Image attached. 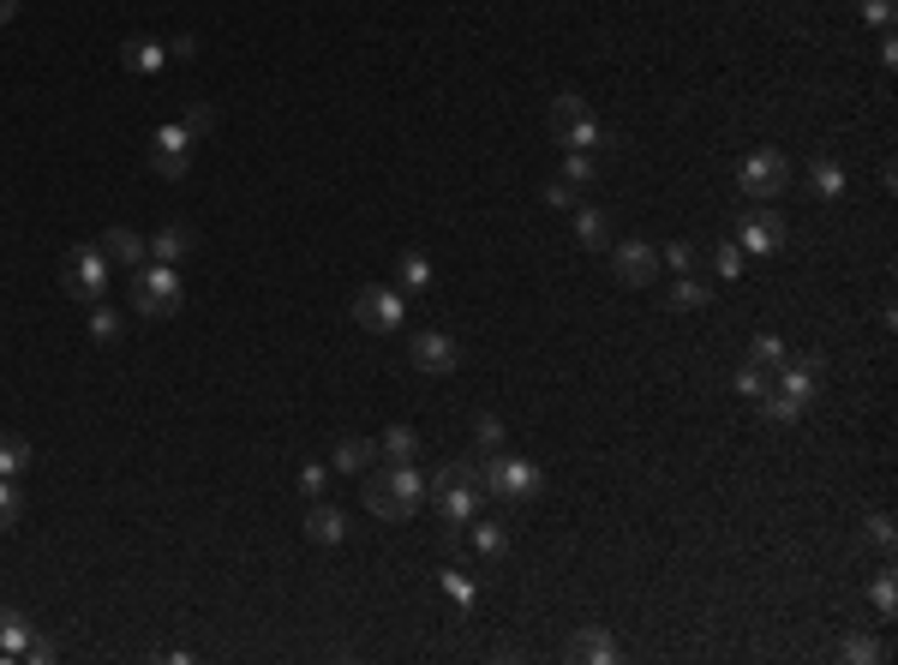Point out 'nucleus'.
Wrapping results in <instances>:
<instances>
[{
  "mask_svg": "<svg viewBox=\"0 0 898 665\" xmlns=\"http://www.w3.org/2000/svg\"><path fill=\"white\" fill-rule=\"evenodd\" d=\"M742 258H749V253H742L737 241H718V246H713V270H718L725 282H737V276H742Z\"/></svg>",
  "mask_w": 898,
  "mask_h": 665,
  "instance_id": "obj_33",
  "label": "nucleus"
},
{
  "mask_svg": "<svg viewBox=\"0 0 898 665\" xmlns=\"http://www.w3.org/2000/svg\"><path fill=\"white\" fill-rule=\"evenodd\" d=\"M869 540H874V545H881V552H893V540H898V528H893V516H886V509H881V516H869Z\"/></svg>",
  "mask_w": 898,
  "mask_h": 665,
  "instance_id": "obj_41",
  "label": "nucleus"
},
{
  "mask_svg": "<svg viewBox=\"0 0 898 665\" xmlns=\"http://www.w3.org/2000/svg\"><path fill=\"white\" fill-rule=\"evenodd\" d=\"M881 66H898V37H893V30L881 37Z\"/></svg>",
  "mask_w": 898,
  "mask_h": 665,
  "instance_id": "obj_46",
  "label": "nucleus"
},
{
  "mask_svg": "<svg viewBox=\"0 0 898 665\" xmlns=\"http://www.w3.org/2000/svg\"><path fill=\"white\" fill-rule=\"evenodd\" d=\"M754 402H761V420H773V426H802V402L785 396V390H766V396H754Z\"/></svg>",
  "mask_w": 898,
  "mask_h": 665,
  "instance_id": "obj_27",
  "label": "nucleus"
},
{
  "mask_svg": "<svg viewBox=\"0 0 898 665\" xmlns=\"http://www.w3.org/2000/svg\"><path fill=\"white\" fill-rule=\"evenodd\" d=\"M12 13H19V0H0V25H7Z\"/></svg>",
  "mask_w": 898,
  "mask_h": 665,
  "instance_id": "obj_47",
  "label": "nucleus"
},
{
  "mask_svg": "<svg viewBox=\"0 0 898 665\" xmlns=\"http://www.w3.org/2000/svg\"><path fill=\"white\" fill-rule=\"evenodd\" d=\"M611 241H617V234H611V217H605V210H575V246H587V253H605Z\"/></svg>",
  "mask_w": 898,
  "mask_h": 665,
  "instance_id": "obj_18",
  "label": "nucleus"
},
{
  "mask_svg": "<svg viewBox=\"0 0 898 665\" xmlns=\"http://www.w3.org/2000/svg\"><path fill=\"white\" fill-rule=\"evenodd\" d=\"M587 121V102L575 97V90H563V97H551V133H557V145L575 133V126Z\"/></svg>",
  "mask_w": 898,
  "mask_h": 665,
  "instance_id": "obj_21",
  "label": "nucleus"
},
{
  "mask_svg": "<svg viewBox=\"0 0 898 665\" xmlns=\"http://www.w3.org/2000/svg\"><path fill=\"white\" fill-rule=\"evenodd\" d=\"M359 497H366V509L378 521H414L419 504H426V468H414V461H371L366 480H359Z\"/></svg>",
  "mask_w": 898,
  "mask_h": 665,
  "instance_id": "obj_1",
  "label": "nucleus"
},
{
  "mask_svg": "<svg viewBox=\"0 0 898 665\" xmlns=\"http://www.w3.org/2000/svg\"><path fill=\"white\" fill-rule=\"evenodd\" d=\"M371 461H378V444H371V438H342L335 456H330V468L335 473H366Z\"/></svg>",
  "mask_w": 898,
  "mask_h": 665,
  "instance_id": "obj_19",
  "label": "nucleus"
},
{
  "mask_svg": "<svg viewBox=\"0 0 898 665\" xmlns=\"http://www.w3.org/2000/svg\"><path fill=\"white\" fill-rule=\"evenodd\" d=\"M443 588H450L455 605H473V581H467L462 569H443Z\"/></svg>",
  "mask_w": 898,
  "mask_h": 665,
  "instance_id": "obj_42",
  "label": "nucleus"
},
{
  "mask_svg": "<svg viewBox=\"0 0 898 665\" xmlns=\"http://www.w3.org/2000/svg\"><path fill=\"white\" fill-rule=\"evenodd\" d=\"M294 485H299V492H306V497H323V485H330V461H306Z\"/></svg>",
  "mask_w": 898,
  "mask_h": 665,
  "instance_id": "obj_40",
  "label": "nucleus"
},
{
  "mask_svg": "<svg viewBox=\"0 0 898 665\" xmlns=\"http://www.w3.org/2000/svg\"><path fill=\"white\" fill-rule=\"evenodd\" d=\"M84 330H90L96 342H120V312L96 300V306H90V324H84Z\"/></svg>",
  "mask_w": 898,
  "mask_h": 665,
  "instance_id": "obj_34",
  "label": "nucleus"
},
{
  "mask_svg": "<svg viewBox=\"0 0 898 665\" xmlns=\"http://www.w3.org/2000/svg\"><path fill=\"white\" fill-rule=\"evenodd\" d=\"M821 378H826V360H821V354H797V360L785 354V366L773 372V390H785V396H797L802 408H809V402L821 396Z\"/></svg>",
  "mask_w": 898,
  "mask_h": 665,
  "instance_id": "obj_10",
  "label": "nucleus"
},
{
  "mask_svg": "<svg viewBox=\"0 0 898 665\" xmlns=\"http://www.w3.org/2000/svg\"><path fill=\"white\" fill-rule=\"evenodd\" d=\"M869 600H874V617H881V624H893V612H898V581H893V569H881V576H874Z\"/></svg>",
  "mask_w": 898,
  "mask_h": 665,
  "instance_id": "obj_29",
  "label": "nucleus"
},
{
  "mask_svg": "<svg viewBox=\"0 0 898 665\" xmlns=\"http://www.w3.org/2000/svg\"><path fill=\"white\" fill-rule=\"evenodd\" d=\"M730 390H737V396H766V390H773V372H761V366H737V378H730Z\"/></svg>",
  "mask_w": 898,
  "mask_h": 665,
  "instance_id": "obj_32",
  "label": "nucleus"
},
{
  "mask_svg": "<svg viewBox=\"0 0 898 665\" xmlns=\"http://www.w3.org/2000/svg\"><path fill=\"white\" fill-rule=\"evenodd\" d=\"M96 246H102L108 264H126V270H138L144 258H150V241H144V234H132V229H108Z\"/></svg>",
  "mask_w": 898,
  "mask_h": 665,
  "instance_id": "obj_13",
  "label": "nucleus"
},
{
  "mask_svg": "<svg viewBox=\"0 0 898 665\" xmlns=\"http://www.w3.org/2000/svg\"><path fill=\"white\" fill-rule=\"evenodd\" d=\"M706 300H713V288H706L701 276H677V282H671V312H701Z\"/></svg>",
  "mask_w": 898,
  "mask_h": 665,
  "instance_id": "obj_28",
  "label": "nucleus"
},
{
  "mask_svg": "<svg viewBox=\"0 0 898 665\" xmlns=\"http://www.w3.org/2000/svg\"><path fill=\"white\" fill-rule=\"evenodd\" d=\"M569 660H587V665H611V660H623V648L605 636L599 624H587V629H575V641H569Z\"/></svg>",
  "mask_w": 898,
  "mask_h": 665,
  "instance_id": "obj_16",
  "label": "nucleus"
},
{
  "mask_svg": "<svg viewBox=\"0 0 898 665\" xmlns=\"http://www.w3.org/2000/svg\"><path fill=\"white\" fill-rule=\"evenodd\" d=\"M180 300H186V288H180L174 264L144 258V264L132 270V306H138V318H174Z\"/></svg>",
  "mask_w": 898,
  "mask_h": 665,
  "instance_id": "obj_3",
  "label": "nucleus"
},
{
  "mask_svg": "<svg viewBox=\"0 0 898 665\" xmlns=\"http://www.w3.org/2000/svg\"><path fill=\"white\" fill-rule=\"evenodd\" d=\"M180 126H186L192 138H204V133H210V109H204V102H192V109L180 114Z\"/></svg>",
  "mask_w": 898,
  "mask_h": 665,
  "instance_id": "obj_44",
  "label": "nucleus"
},
{
  "mask_svg": "<svg viewBox=\"0 0 898 665\" xmlns=\"http://www.w3.org/2000/svg\"><path fill=\"white\" fill-rule=\"evenodd\" d=\"M659 270H677V276H689V270H694V246H689V241H671L665 253H659Z\"/></svg>",
  "mask_w": 898,
  "mask_h": 665,
  "instance_id": "obj_38",
  "label": "nucleus"
},
{
  "mask_svg": "<svg viewBox=\"0 0 898 665\" xmlns=\"http://www.w3.org/2000/svg\"><path fill=\"white\" fill-rule=\"evenodd\" d=\"M192 145L198 138L186 133V126H156L150 133V145H144V157H150V169L162 174V181H186V169H192Z\"/></svg>",
  "mask_w": 898,
  "mask_h": 665,
  "instance_id": "obj_6",
  "label": "nucleus"
},
{
  "mask_svg": "<svg viewBox=\"0 0 898 665\" xmlns=\"http://www.w3.org/2000/svg\"><path fill=\"white\" fill-rule=\"evenodd\" d=\"M419 456V432L414 426H390V432L378 438V461H414Z\"/></svg>",
  "mask_w": 898,
  "mask_h": 665,
  "instance_id": "obj_23",
  "label": "nucleus"
},
{
  "mask_svg": "<svg viewBox=\"0 0 898 665\" xmlns=\"http://www.w3.org/2000/svg\"><path fill=\"white\" fill-rule=\"evenodd\" d=\"M893 0H862V19H869V25H881V30H893Z\"/></svg>",
  "mask_w": 898,
  "mask_h": 665,
  "instance_id": "obj_43",
  "label": "nucleus"
},
{
  "mask_svg": "<svg viewBox=\"0 0 898 665\" xmlns=\"http://www.w3.org/2000/svg\"><path fill=\"white\" fill-rule=\"evenodd\" d=\"M30 461H36V450L24 444L19 432H0V480H19V473L30 468Z\"/></svg>",
  "mask_w": 898,
  "mask_h": 665,
  "instance_id": "obj_24",
  "label": "nucleus"
},
{
  "mask_svg": "<svg viewBox=\"0 0 898 665\" xmlns=\"http://www.w3.org/2000/svg\"><path fill=\"white\" fill-rule=\"evenodd\" d=\"M162 42L156 37H132L126 49H120V66H126V73H156V66H162Z\"/></svg>",
  "mask_w": 898,
  "mask_h": 665,
  "instance_id": "obj_22",
  "label": "nucleus"
},
{
  "mask_svg": "<svg viewBox=\"0 0 898 665\" xmlns=\"http://www.w3.org/2000/svg\"><path fill=\"white\" fill-rule=\"evenodd\" d=\"M737 186L749 198H778L790 186V162L778 157V150H754V157L737 169Z\"/></svg>",
  "mask_w": 898,
  "mask_h": 665,
  "instance_id": "obj_9",
  "label": "nucleus"
},
{
  "mask_svg": "<svg viewBox=\"0 0 898 665\" xmlns=\"http://www.w3.org/2000/svg\"><path fill=\"white\" fill-rule=\"evenodd\" d=\"M24 521V492L19 480H0V533H12Z\"/></svg>",
  "mask_w": 898,
  "mask_h": 665,
  "instance_id": "obj_31",
  "label": "nucleus"
},
{
  "mask_svg": "<svg viewBox=\"0 0 898 665\" xmlns=\"http://www.w3.org/2000/svg\"><path fill=\"white\" fill-rule=\"evenodd\" d=\"M503 438H509V432H503L497 414H479V420H473V444H479V456H485V450H497Z\"/></svg>",
  "mask_w": 898,
  "mask_h": 665,
  "instance_id": "obj_37",
  "label": "nucleus"
},
{
  "mask_svg": "<svg viewBox=\"0 0 898 665\" xmlns=\"http://www.w3.org/2000/svg\"><path fill=\"white\" fill-rule=\"evenodd\" d=\"M749 366H761V372H778V366H785V342L761 330V336L749 342Z\"/></svg>",
  "mask_w": 898,
  "mask_h": 665,
  "instance_id": "obj_30",
  "label": "nucleus"
},
{
  "mask_svg": "<svg viewBox=\"0 0 898 665\" xmlns=\"http://www.w3.org/2000/svg\"><path fill=\"white\" fill-rule=\"evenodd\" d=\"M467 528H473L467 540H473L479 557H509V528H503V521H479V516H473Z\"/></svg>",
  "mask_w": 898,
  "mask_h": 665,
  "instance_id": "obj_20",
  "label": "nucleus"
},
{
  "mask_svg": "<svg viewBox=\"0 0 898 665\" xmlns=\"http://www.w3.org/2000/svg\"><path fill=\"white\" fill-rule=\"evenodd\" d=\"M563 145H569V150H599V145H611V133H605V126L593 121V114H587V121L575 126L569 138H563Z\"/></svg>",
  "mask_w": 898,
  "mask_h": 665,
  "instance_id": "obj_35",
  "label": "nucleus"
},
{
  "mask_svg": "<svg viewBox=\"0 0 898 665\" xmlns=\"http://www.w3.org/2000/svg\"><path fill=\"white\" fill-rule=\"evenodd\" d=\"M426 497L438 504V521H443V540H462V528L479 516V485L473 480H450V485H426Z\"/></svg>",
  "mask_w": 898,
  "mask_h": 665,
  "instance_id": "obj_5",
  "label": "nucleus"
},
{
  "mask_svg": "<svg viewBox=\"0 0 898 665\" xmlns=\"http://www.w3.org/2000/svg\"><path fill=\"white\" fill-rule=\"evenodd\" d=\"M809 186H814L821 198H845V162L814 157V162H809Z\"/></svg>",
  "mask_w": 898,
  "mask_h": 665,
  "instance_id": "obj_25",
  "label": "nucleus"
},
{
  "mask_svg": "<svg viewBox=\"0 0 898 665\" xmlns=\"http://www.w3.org/2000/svg\"><path fill=\"white\" fill-rule=\"evenodd\" d=\"M192 241H198V234H192L186 222H168V229L150 234V258H156V264H180V258L192 253Z\"/></svg>",
  "mask_w": 898,
  "mask_h": 665,
  "instance_id": "obj_17",
  "label": "nucleus"
},
{
  "mask_svg": "<svg viewBox=\"0 0 898 665\" xmlns=\"http://www.w3.org/2000/svg\"><path fill=\"white\" fill-rule=\"evenodd\" d=\"M60 288L72 294V300H84V306H96L108 294V258H102V246H78V253L66 258V276H60Z\"/></svg>",
  "mask_w": 898,
  "mask_h": 665,
  "instance_id": "obj_8",
  "label": "nucleus"
},
{
  "mask_svg": "<svg viewBox=\"0 0 898 665\" xmlns=\"http://www.w3.org/2000/svg\"><path fill=\"white\" fill-rule=\"evenodd\" d=\"M306 540L311 545H342L347 540V516L335 504H318L311 497V509H306Z\"/></svg>",
  "mask_w": 898,
  "mask_h": 665,
  "instance_id": "obj_15",
  "label": "nucleus"
},
{
  "mask_svg": "<svg viewBox=\"0 0 898 665\" xmlns=\"http://www.w3.org/2000/svg\"><path fill=\"white\" fill-rule=\"evenodd\" d=\"M545 205H557V210H569V205H575V186L563 181V174H557V181L545 186Z\"/></svg>",
  "mask_w": 898,
  "mask_h": 665,
  "instance_id": "obj_45",
  "label": "nucleus"
},
{
  "mask_svg": "<svg viewBox=\"0 0 898 665\" xmlns=\"http://www.w3.org/2000/svg\"><path fill=\"white\" fill-rule=\"evenodd\" d=\"M593 157H587V150H569V157H563V181H569V186H587V181H593Z\"/></svg>",
  "mask_w": 898,
  "mask_h": 665,
  "instance_id": "obj_39",
  "label": "nucleus"
},
{
  "mask_svg": "<svg viewBox=\"0 0 898 665\" xmlns=\"http://www.w3.org/2000/svg\"><path fill=\"white\" fill-rule=\"evenodd\" d=\"M402 288H383V282H371V288L354 294V324L366 330V336H390V330H402Z\"/></svg>",
  "mask_w": 898,
  "mask_h": 665,
  "instance_id": "obj_4",
  "label": "nucleus"
},
{
  "mask_svg": "<svg viewBox=\"0 0 898 665\" xmlns=\"http://www.w3.org/2000/svg\"><path fill=\"white\" fill-rule=\"evenodd\" d=\"M395 288H402V294L431 288V258L426 253H402V264H395Z\"/></svg>",
  "mask_w": 898,
  "mask_h": 665,
  "instance_id": "obj_26",
  "label": "nucleus"
},
{
  "mask_svg": "<svg viewBox=\"0 0 898 665\" xmlns=\"http://www.w3.org/2000/svg\"><path fill=\"white\" fill-rule=\"evenodd\" d=\"M838 653H845V660L850 665H869V660H881V641H874V636H862V629H857V636H845V648H838Z\"/></svg>",
  "mask_w": 898,
  "mask_h": 665,
  "instance_id": "obj_36",
  "label": "nucleus"
},
{
  "mask_svg": "<svg viewBox=\"0 0 898 665\" xmlns=\"http://www.w3.org/2000/svg\"><path fill=\"white\" fill-rule=\"evenodd\" d=\"M36 624L19 612V605H0V665L7 660H24V648H30Z\"/></svg>",
  "mask_w": 898,
  "mask_h": 665,
  "instance_id": "obj_14",
  "label": "nucleus"
},
{
  "mask_svg": "<svg viewBox=\"0 0 898 665\" xmlns=\"http://www.w3.org/2000/svg\"><path fill=\"white\" fill-rule=\"evenodd\" d=\"M611 270H617L623 288H653L659 282V246L629 234V241H611Z\"/></svg>",
  "mask_w": 898,
  "mask_h": 665,
  "instance_id": "obj_7",
  "label": "nucleus"
},
{
  "mask_svg": "<svg viewBox=\"0 0 898 665\" xmlns=\"http://www.w3.org/2000/svg\"><path fill=\"white\" fill-rule=\"evenodd\" d=\"M479 492L503 497V504H527V497L545 492V473H539V461H521V456H497V450H485V456H479Z\"/></svg>",
  "mask_w": 898,
  "mask_h": 665,
  "instance_id": "obj_2",
  "label": "nucleus"
},
{
  "mask_svg": "<svg viewBox=\"0 0 898 665\" xmlns=\"http://www.w3.org/2000/svg\"><path fill=\"white\" fill-rule=\"evenodd\" d=\"M414 366H419V372H431V378H450L455 366H462V348H455L450 330H419V336H414Z\"/></svg>",
  "mask_w": 898,
  "mask_h": 665,
  "instance_id": "obj_12",
  "label": "nucleus"
},
{
  "mask_svg": "<svg viewBox=\"0 0 898 665\" xmlns=\"http://www.w3.org/2000/svg\"><path fill=\"white\" fill-rule=\"evenodd\" d=\"M785 217H778V210H749V217H742L737 222V246H742V253H766V258H773L778 253V246H785Z\"/></svg>",
  "mask_w": 898,
  "mask_h": 665,
  "instance_id": "obj_11",
  "label": "nucleus"
}]
</instances>
